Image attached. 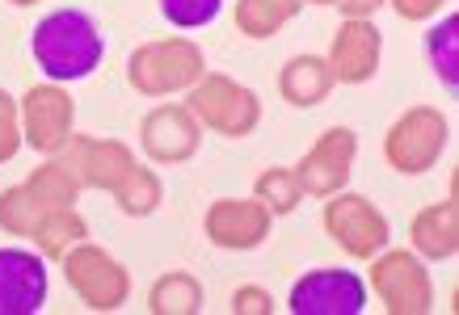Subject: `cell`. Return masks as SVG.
I'll return each instance as SVG.
<instances>
[{
  "label": "cell",
  "instance_id": "23",
  "mask_svg": "<svg viewBox=\"0 0 459 315\" xmlns=\"http://www.w3.org/2000/svg\"><path fill=\"white\" fill-rule=\"evenodd\" d=\"M26 190L34 193L42 206H76V198H81V181L72 177L68 165H64L59 156H51L47 165H39L26 177Z\"/></svg>",
  "mask_w": 459,
  "mask_h": 315
},
{
  "label": "cell",
  "instance_id": "22",
  "mask_svg": "<svg viewBox=\"0 0 459 315\" xmlns=\"http://www.w3.org/2000/svg\"><path fill=\"white\" fill-rule=\"evenodd\" d=\"M114 202H118V210H123L126 219H148L165 202V185H160V177H156L152 168L135 165L114 185Z\"/></svg>",
  "mask_w": 459,
  "mask_h": 315
},
{
  "label": "cell",
  "instance_id": "29",
  "mask_svg": "<svg viewBox=\"0 0 459 315\" xmlns=\"http://www.w3.org/2000/svg\"><path fill=\"white\" fill-rule=\"evenodd\" d=\"M388 4L396 9L401 21H430V17L443 13L451 0H388Z\"/></svg>",
  "mask_w": 459,
  "mask_h": 315
},
{
  "label": "cell",
  "instance_id": "26",
  "mask_svg": "<svg viewBox=\"0 0 459 315\" xmlns=\"http://www.w3.org/2000/svg\"><path fill=\"white\" fill-rule=\"evenodd\" d=\"M223 0H160V13L178 30H203L220 17Z\"/></svg>",
  "mask_w": 459,
  "mask_h": 315
},
{
  "label": "cell",
  "instance_id": "24",
  "mask_svg": "<svg viewBox=\"0 0 459 315\" xmlns=\"http://www.w3.org/2000/svg\"><path fill=\"white\" fill-rule=\"evenodd\" d=\"M253 198L279 219V215H291L295 206L304 202V190H299V181H295V168L270 165L265 173H257V181H253Z\"/></svg>",
  "mask_w": 459,
  "mask_h": 315
},
{
  "label": "cell",
  "instance_id": "17",
  "mask_svg": "<svg viewBox=\"0 0 459 315\" xmlns=\"http://www.w3.org/2000/svg\"><path fill=\"white\" fill-rule=\"evenodd\" d=\"M279 93L295 110H312L325 97L333 93V72L325 64V55H295L282 64L279 72Z\"/></svg>",
  "mask_w": 459,
  "mask_h": 315
},
{
  "label": "cell",
  "instance_id": "16",
  "mask_svg": "<svg viewBox=\"0 0 459 315\" xmlns=\"http://www.w3.org/2000/svg\"><path fill=\"white\" fill-rule=\"evenodd\" d=\"M409 244H413V252L426 257V260H451L455 257L459 252V206H455V193L413 215V223H409Z\"/></svg>",
  "mask_w": 459,
  "mask_h": 315
},
{
  "label": "cell",
  "instance_id": "8",
  "mask_svg": "<svg viewBox=\"0 0 459 315\" xmlns=\"http://www.w3.org/2000/svg\"><path fill=\"white\" fill-rule=\"evenodd\" d=\"M17 106H22V139L30 148L42 151V156L64 151V143L72 139V123H76V101H72L64 84L56 81L30 84Z\"/></svg>",
  "mask_w": 459,
  "mask_h": 315
},
{
  "label": "cell",
  "instance_id": "11",
  "mask_svg": "<svg viewBox=\"0 0 459 315\" xmlns=\"http://www.w3.org/2000/svg\"><path fill=\"white\" fill-rule=\"evenodd\" d=\"M274 215L257 198H215L203 215V232L223 252H249L270 240Z\"/></svg>",
  "mask_w": 459,
  "mask_h": 315
},
{
  "label": "cell",
  "instance_id": "25",
  "mask_svg": "<svg viewBox=\"0 0 459 315\" xmlns=\"http://www.w3.org/2000/svg\"><path fill=\"white\" fill-rule=\"evenodd\" d=\"M47 210H51V206H42L39 198L26 190V181H22V185H9V190L0 193V232L30 235L34 223H39Z\"/></svg>",
  "mask_w": 459,
  "mask_h": 315
},
{
  "label": "cell",
  "instance_id": "13",
  "mask_svg": "<svg viewBox=\"0 0 459 315\" xmlns=\"http://www.w3.org/2000/svg\"><path fill=\"white\" fill-rule=\"evenodd\" d=\"M379 59H384V34L376 30V21L371 17H346L333 30L325 64L333 72V84H367L376 81Z\"/></svg>",
  "mask_w": 459,
  "mask_h": 315
},
{
  "label": "cell",
  "instance_id": "12",
  "mask_svg": "<svg viewBox=\"0 0 459 315\" xmlns=\"http://www.w3.org/2000/svg\"><path fill=\"white\" fill-rule=\"evenodd\" d=\"M59 160L68 165V173L81 181V190H106L114 193V185L135 168V156L118 139L101 135H72L64 143V151H56Z\"/></svg>",
  "mask_w": 459,
  "mask_h": 315
},
{
  "label": "cell",
  "instance_id": "5",
  "mask_svg": "<svg viewBox=\"0 0 459 315\" xmlns=\"http://www.w3.org/2000/svg\"><path fill=\"white\" fill-rule=\"evenodd\" d=\"M320 223H325V232L337 240V248L354 260H371L376 252H384L392 240L388 215H384L371 198H362V193H346V190L329 193V198H325V210H320Z\"/></svg>",
  "mask_w": 459,
  "mask_h": 315
},
{
  "label": "cell",
  "instance_id": "2",
  "mask_svg": "<svg viewBox=\"0 0 459 315\" xmlns=\"http://www.w3.org/2000/svg\"><path fill=\"white\" fill-rule=\"evenodd\" d=\"M207 72V55L203 47L181 34H169V38H152L135 47L131 59H126V81L131 89L143 97H169V93H186L195 89Z\"/></svg>",
  "mask_w": 459,
  "mask_h": 315
},
{
  "label": "cell",
  "instance_id": "19",
  "mask_svg": "<svg viewBox=\"0 0 459 315\" xmlns=\"http://www.w3.org/2000/svg\"><path fill=\"white\" fill-rule=\"evenodd\" d=\"M203 282L186 269H169L148 290V311L152 315H198L203 311Z\"/></svg>",
  "mask_w": 459,
  "mask_h": 315
},
{
  "label": "cell",
  "instance_id": "15",
  "mask_svg": "<svg viewBox=\"0 0 459 315\" xmlns=\"http://www.w3.org/2000/svg\"><path fill=\"white\" fill-rule=\"evenodd\" d=\"M47 257L34 248H0V315H39L47 307Z\"/></svg>",
  "mask_w": 459,
  "mask_h": 315
},
{
  "label": "cell",
  "instance_id": "28",
  "mask_svg": "<svg viewBox=\"0 0 459 315\" xmlns=\"http://www.w3.org/2000/svg\"><path fill=\"white\" fill-rule=\"evenodd\" d=\"M274 307H279V302H274V294H270V290L265 286H237L232 290V315H274Z\"/></svg>",
  "mask_w": 459,
  "mask_h": 315
},
{
  "label": "cell",
  "instance_id": "3",
  "mask_svg": "<svg viewBox=\"0 0 459 315\" xmlns=\"http://www.w3.org/2000/svg\"><path fill=\"white\" fill-rule=\"evenodd\" d=\"M186 110L195 114L203 131H215L223 139H245L262 123L257 93L223 72H203V81L186 89Z\"/></svg>",
  "mask_w": 459,
  "mask_h": 315
},
{
  "label": "cell",
  "instance_id": "18",
  "mask_svg": "<svg viewBox=\"0 0 459 315\" xmlns=\"http://www.w3.org/2000/svg\"><path fill=\"white\" fill-rule=\"evenodd\" d=\"M30 235H34V244H39V252L47 260H64V252L89 235V223H84V215L76 206H51V210L34 223Z\"/></svg>",
  "mask_w": 459,
  "mask_h": 315
},
{
  "label": "cell",
  "instance_id": "27",
  "mask_svg": "<svg viewBox=\"0 0 459 315\" xmlns=\"http://www.w3.org/2000/svg\"><path fill=\"white\" fill-rule=\"evenodd\" d=\"M22 143H26L22 139V106L0 89V165H9L22 151Z\"/></svg>",
  "mask_w": 459,
  "mask_h": 315
},
{
  "label": "cell",
  "instance_id": "10",
  "mask_svg": "<svg viewBox=\"0 0 459 315\" xmlns=\"http://www.w3.org/2000/svg\"><path fill=\"white\" fill-rule=\"evenodd\" d=\"M354 156H359V135L350 126H329L325 135L304 151V160L295 165V181L307 198H329V193L346 190L350 173H354Z\"/></svg>",
  "mask_w": 459,
  "mask_h": 315
},
{
  "label": "cell",
  "instance_id": "4",
  "mask_svg": "<svg viewBox=\"0 0 459 315\" xmlns=\"http://www.w3.org/2000/svg\"><path fill=\"white\" fill-rule=\"evenodd\" d=\"M451 143V123L434 106H409L384 135V160L404 177L430 173Z\"/></svg>",
  "mask_w": 459,
  "mask_h": 315
},
{
  "label": "cell",
  "instance_id": "21",
  "mask_svg": "<svg viewBox=\"0 0 459 315\" xmlns=\"http://www.w3.org/2000/svg\"><path fill=\"white\" fill-rule=\"evenodd\" d=\"M421 47H426V59H430L434 76H438V81L455 93V89H459V17L455 13H443L430 30H426Z\"/></svg>",
  "mask_w": 459,
  "mask_h": 315
},
{
  "label": "cell",
  "instance_id": "7",
  "mask_svg": "<svg viewBox=\"0 0 459 315\" xmlns=\"http://www.w3.org/2000/svg\"><path fill=\"white\" fill-rule=\"evenodd\" d=\"M371 290L388 315H426L434 311V282L418 252L384 248L371 257Z\"/></svg>",
  "mask_w": 459,
  "mask_h": 315
},
{
  "label": "cell",
  "instance_id": "30",
  "mask_svg": "<svg viewBox=\"0 0 459 315\" xmlns=\"http://www.w3.org/2000/svg\"><path fill=\"white\" fill-rule=\"evenodd\" d=\"M342 17H376V9H384L388 0H333Z\"/></svg>",
  "mask_w": 459,
  "mask_h": 315
},
{
  "label": "cell",
  "instance_id": "1",
  "mask_svg": "<svg viewBox=\"0 0 459 315\" xmlns=\"http://www.w3.org/2000/svg\"><path fill=\"white\" fill-rule=\"evenodd\" d=\"M30 55H34V64H39L47 81L72 84L101 68L106 38H101V26L84 9H56L34 26Z\"/></svg>",
  "mask_w": 459,
  "mask_h": 315
},
{
  "label": "cell",
  "instance_id": "14",
  "mask_svg": "<svg viewBox=\"0 0 459 315\" xmlns=\"http://www.w3.org/2000/svg\"><path fill=\"white\" fill-rule=\"evenodd\" d=\"M203 143V126L186 106H156L140 123V148L152 165H186Z\"/></svg>",
  "mask_w": 459,
  "mask_h": 315
},
{
  "label": "cell",
  "instance_id": "20",
  "mask_svg": "<svg viewBox=\"0 0 459 315\" xmlns=\"http://www.w3.org/2000/svg\"><path fill=\"white\" fill-rule=\"evenodd\" d=\"M304 0H237V30L245 38H274L287 21H295Z\"/></svg>",
  "mask_w": 459,
  "mask_h": 315
},
{
  "label": "cell",
  "instance_id": "6",
  "mask_svg": "<svg viewBox=\"0 0 459 315\" xmlns=\"http://www.w3.org/2000/svg\"><path fill=\"white\" fill-rule=\"evenodd\" d=\"M64 277H68V286L81 294L89 311H118L131 299L126 265L106 248L89 244V240H81V244H72L64 252Z\"/></svg>",
  "mask_w": 459,
  "mask_h": 315
},
{
  "label": "cell",
  "instance_id": "31",
  "mask_svg": "<svg viewBox=\"0 0 459 315\" xmlns=\"http://www.w3.org/2000/svg\"><path fill=\"white\" fill-rule=\"evenodd\" d=\"M9 4H17V9H26V4H39V0H9Z\"/></svg>",
  "mask_w": 459,
  "mask_h": 315
},
{
  "label": "cell",
  "instance_id": "9",
  "mask_svg": "<svg viewBox=\"0 0 459 315\" xmlns=\"http://www.w3.org/2000/svg\"><path fill=\"white\" fill-rule=\"evenodd\" d=\"M291 315H362L367 282L354 269H307L287 294Z\"/></svg>",
  "mask_w": 459,
  "mask_h": 315
},
{
  "label": "cell",
  "instance_id": "32",
  "mask_svg": "<svg viewBox=\"0 0 459 315\" xmlns=\"http://www.w3.org/2000/svg\"><path fill=\"white\" fill-rule=\"evenodd\" d=\"M304 4H333V0H304Z\"/></svg>",
  "mask_w": 459,
  "mask_h": 315
}]
</instances>
